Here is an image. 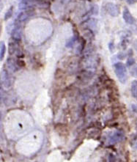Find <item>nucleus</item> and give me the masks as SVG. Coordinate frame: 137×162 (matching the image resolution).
<instances>
[{"instance_id":"nucleus-1","label":"nucleus","mask_w":137,"mask_h":162,"mask_svg":"<svg viewBox=\"0 0 137 162\" xmlns=\"http://www.w3.org/2000/svg\"><path fill=\"white\" fill-rule=\"evenodd\" d=\"M114 69L115 74L117 76V79H119L122 84H125L128 80L127 69L125 64L122 62H117L114 65Z\"/></svg>"},{"instance_id":"nucleus-2","label":"nucleus","mask_w":137,"mask_h":162,"mask_svg":"<svg viewBox=\"0 0 137 162\" xmlns=\"http://www.w3.org/2000/svg\"><path fill=\"white\" fill-rule=\"evenodd\" d=\"M106 8L107 12L108 14L113 17H116L120 14V9L117 5L112 3V2H108L106 5Z\"/></svg>"},{"instance_id":"nucleus-3","label":"nucleus","mask_w":137,"mask_h":162,"mask_svg":"<svg viewBox=\"0 0 137 162\" xmlns=\"http://www.w3.org/2000/svg\"><path fill=\"white\" fill-rule=\"evenodd\" d=\"M125 138V135L123 132L122 131H115L114 133H112V135L109 137V142L111 144H115L117 142H120L124 139Z\"/></svg>"},{"instance_id":"nucleus-4","label":"nucleus","mask_w":137,"mask_h":162,"mask_svg":"<svg viewBox=\"0 0 137 162\" xmlns=\"http://www.w3.org/2000/svg\"><path fill=\"white\" fill-rule=\"evenodd\" d=\"M122 17H123L124 21L125 22L128 24H130V25H133L135 22V20H134V18L133 17V15H131V13H130L127 7H125L123 10V13H122Z\"/></svg>"},{"instance_id":"nucleus-5","label":"nucleus","mask_w":137,"mask_h":162,"mask_svg":"<svg viewBox=\"0 0 137 162\" xmlns=\"http://www.w3.org/2000/svg\"><path fill=\"white\" fill-rule=\"evenodd\" d=\"M21 35H22V31L20 25H15V28L13 30L12 37L15 40L19 41L21 38Z\"/></svg>"},{"instance_id":"nucleus-6","label":"nucleus","mask_w":137,"mask_h":162,"mask_svg":"<svg viewBox=\"0 0 137 162\" xmlns=\"http://www.w3.org/2000/svg\"><path fill=\"white\" fill-rule=\"evenodd\" d=\"M2 82L3 83L4 86H5L6 87H8L11 85V82H10L8 74L5 70H2Z\"/></svg>"},{"instance_id":"nucleus-7","label":"nucleus","mask_w":137,"mask_h":162,"mask_svg":"<svg viewBox=\"0 0 137 162\" xmlns=\"http://www.w3.org/2000/svg\"><path fill=\"white\" fill-rule=\"evenodd\" d=\"M130 91H131V94H132L133 97L137 99V80H134L131 82Z\"/></svg>"},{"instance_id":"nucleus-8","label":"nucleus","mask_w":137,"mask_h":162,"mask_svg":"<svg viewBox=\"0 0 137 162\" xmlns=\"http://www.w3.org/2000/svg\"><path fill=\"white\" fill-rule=\"evenodd\" d=\"M5 50H6V46L3 41L0 42V60H2L4 59L5 54Z\"/></svg>"},{"instance_id":"nucleus-9","label":"nucleus","mask_w":137,"mask_h":162,"mask_svg":"<svg viewBox=\"0 0 137 162\" xmlns=\"http://www.w3.org/2000/svg\"><path fill=\"white\" fill-rule=\"evenodd\" d=\"M76 40V38L75 36H73V37H72V38H70V39H69L68 41H67L66 45H65V46H66V47H68V48H71V47L74 45Z\"/></svg>"},{"instance_id":"nucleus-10","label":"nucleus","mask_w":137,"mask_h":162,"mask_svg":"<svg viewBox=\"0 0 137 162\" xmlns=\"http://www.w3.org/2000/svg\"><path fill=\"white\" fill-rule=\"evenodd\" d=\"M13 13V6H11V7H10V9H8V10L7 11V13H5V20L6 21V20H7V19H10V18L12 16Z\"/></svg>"},{"instance_id":"nucleus-11","label":"nucleus","mask_w":137,"mask_h":162,"mask_svg":"<svg viewBox=\"0 0 137 162\" xmlns=\"http://www.w3.org/2000/svg\"><path fill=\"white\" fill-rule=\"evenodd\" d=\"M7 65H8L9 68L10 70H12L13 71L16 70L15 69V65H14V62L11 60V59H8V60H7Z\"/></svg>"},{"instance_id":"nucleus-12","label":"nucleus","mask_w":137,"mask_h":162,"mask_svg":"<svg viewBox=\"0 0 137 162\" xmlns=\"http://www.w3.org/2000/svg\"><path fill=\"white\" fill-rule=\"evenodd\" d=\"M15 48H16V46H15V43H10V48H9V52H10V54H14V52L15 51Z\"/></svg>"},{"instance_id":"nucleus-13","label":"nucleus","mask_w":137,"mask_h":162,"mask_svg":"<svg viewBox=\"0 0 137 162\" xmlns=\"http://www.w3.org/2000/svg\"><path fill=\"white\" fill-rule=\"evenodd\" d=\"M130 74L134 77H137V65L133 66L132 68L130 69Z\"/></svg>"},{"instance_id":"nucleus-14","label":"nucleus","mask_w":137,"mask_h":162,"mask_svg":"<svg viewBox=\"0 0 137 162\" xmlns=\"http://www.w3.org/2000/svg\"><path fill=\"white\" fill-rule=\"evenodd\" d=\"M134 64H135V60L133 58H129L128 60H127V62H126V65H127L128 67L132 66Z\"/></svg>"},{"instance_id":"nucleus-15","label":"nucleus","mask_w":137,"mask_h":162,"mask_svg":"<svg viewBox=\"0 0 137 162\" xmlns=\"http://www.w3.org/2000/svg\"><path fill=\"white\" fill-rule=\"evenodd\" d=\"M108 49H109V51L111 52H113L114 51V43L110 42V43H108Z\"/></svg>"},{"instance_id":"nucleus-16","label":"nucleus","mask_w":137,"mask_h":162,"mask_svg":"<svg viewBox=\"0 0 137 162\" xmlns=\"http://www.w3.org/2000/svg\"><path fill=\"white\" fill-rule=\"evenodd\" d=\"M126 2L128 5H133L137 2V0H126Z\"/></svg>"},{"instance_id":"nucleus-17","label":"nucleus","mask_w":137,"mask_h":162,"mask_svg":"<svg viewBox=\"0 0 137 162\" xmlns=\"http://www.w3.org/2000/svg\"><path fill=\"white\" fill-rule=\"evenodd\" d=\"M134 48H135L136 51H137V40H135V41H134Z\"/></svg>"},{"instance_id":"nucleus-18","label":"nucleus","mask_w":137,"mask_h":162,"mask_svg":"<svg viewBox=\"0 0 137 162\" xmlns=\"http://www.w3.org/2000/svg\"><path fill=\"white\" fill-rule=\"evenodd\" d=\"M133 109H134V110L136 112H137V105H136V106H135V105H133Z\"/></svg>"},{"instance_id":"nucleus-19","label":"nucleus","mask_w":137,"mask_h":162,"mask_svg":"<svg viewBox=\"0 0 137 162\" xmlns=\"http://www.w3.org/2000/svg\"><path fill=\"white\" fill-rule=\"evenodd\" d=\"M134 147L137 149V137H136V140L134 142Z\"/></svg>"}]
</instances>
